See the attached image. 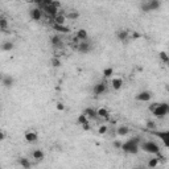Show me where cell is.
<instances>
[{"instance_id":"1","label":"cell","mask_w":169,"mask_h":169,"mask_svg":"<svg viewBox=\"0 0 169 169\" xmlns=\"http://www.w3.org/2000/svg\"><path fill=\"white\" fill-rule=\"evenodd\" d=\"M139 144H140V139H130L128 141L122 143V151L127 153H131V155H135L137 153V151L140 149L139 148Z\"/></svg>"},{"instance_id":"2","label":"cell","mask_w":169,"mask_h":169,"mask_svg":"<svg viewBox=\"0 0 169 169\" xmlns=\"http://www.w3.org/2000/svg\"><path fill=\"white\" fill-rule=\"evenodd\" d=\"M139 148L141 151L151 155H159L160 153V147L155 141H144L141 144H139Z\"/></svg>"},{"instance_id":"3","label":"cell","mask_w":169,"mask_h":169,"mask_svg":"<svg viewBox=\"0 0 169 169\" xmlns=\"http://www.w3.org/2000/svg\"><path fill=\"white\" fill-rule=\"evenodd\" d=\"M168 112H169V105L165 103V102H162V103H159L157 106H156V108L152 111V114L156 116V118H159V119H162V118H165L168 115Z\"/></svg>"},{"instance_id":"4","label":"cell","mask_w":169,"mask_h":169,"mask_svg":"<svg viewBox=\"0 0 169 169\" xmlns=\"http://www.w3.org/2000/svg\"><path fill=\"white\" fill-rule=\"evenodd\" d=\"M42 9L45 11V13L48 15V16H50L52 19L54 16H57L58 15V9L59 8H57L56 5H53V4H49V5H44V7H41Z\"/></svg>"},{"instance_id":"5","label":"cell","mask_w":169,"mask_h":169,"mask_svg":"<svg viewBox=\"0 0 169 169\" xmlns=\"http://www.w3.org/2000/svg\"><path fill=\"white\" fill-rule=\"evenodd\" d=\"M77 49L79 53H89L91 50V44L86 40V41H79V44L77 45Z\"/></svg>"},{"instance_id":"6","label":"cell","mask_w":169,"mask_h":169,"mask_svg":"<svg viewBox=\"0 0 169 169\" xmlns=\"http://www.w3.org/2000/svg\"><path fill=\"white\" fill-rule=\"evenodd\" d=\"M146 4H147L148 12L156 11V9H159V8L161 7V0H147Z\"/></svg>"},{"instance_id":"7","label":"cell","mask_w":169,"mask_h":169,"mask_svg":"<svg viewBox=\"0 0 169 169\" xmlns=\"http://www.w3.org/2000/svg\"><path fill=\"white\" fill-rule=\"evenodd\" d=\"M29 16H31L32 20L40 21L42 19V9L41 8H32L31 12H29Z\"/></svg>"},{"instance_id":"8","label":"cell","mask_w":169,"mask_h":169,"mask_svg":"<svg viewBox=\"0 0 169 169\" xmlns=\"http://www.w3.org/2000/svg\"><path fill=\"white\" fill-rule=\"evenodd\" d=\"M24 139H25L27 143H36L38 140V135H37V132H34V131H28L27 134L24 135Z\"/></svg>"},{"instance_id":"9","label":"cell","mask_w":169,"mask_h":169,"mask_svg":"<svg viewBox=\"0 0 169 169\" xmlns=\"http://www.w3.org/2000/svg\"><path fill=\"white\" fill-rule=\"evenodd\" d=\"M151 98H152V93L151 91H141V93H139L137 95H136V100H139V102H148V100H151Z\"/></svg>"},{"instance_id":"10","label":"cell","mask_w":169,"mask_h":169,"mask_svg":"<svg viewBox=\"0 0 169 169\" xmlns=\"http://www.w3.org/2000/svg\"><path fill=\"white\" fill-rule=\"evenodd\" d=\"M107 90V84L105 82H99L98 84L94 86V95H102L103 93H106Z\"/></svg>"},{"instance_id":"11","label":"cell","mask_w":169,"mask_h":169,"mask_svg":"<svg viewBox=\"0 0 169 169\" xmlns=\"http://www.w3.org/2000/svg\"><path fill=\"white\" fill-rule=\"evenodd\" d=\"M156 136H159L162 141H164V146L169 147V131H164V132H155Z\"/></svg>"},{"instance_id":"12","label":"cell","mask_w":169,"mask_h":169,"mask_svg":"<svg viewBox=\"0 0 169 169\" xmlns=\"http://www.w3.org/2000/svg\"><path fill=\"white\" fill-rule=\"evenodd\" d=\"M96 115L98 118H102V119H106V120H110V111L107 110L105 107H100L96 110Z\"/></svg>"},{"instance_id":"13","label":"cell","mask_w":169,"mask_h":169,"mask_svg":"<svg viewBox=\"0 0 169 169\" xmlns=\"http://www.w3.org/2000/svg\"><path fill=\"white\" fill-rule=\"evenodd\" d=\"M123 83H124L123 78L116 77V78H114V79L111 81V87H112L114 90H120V89L123 87Z\"/></svg>"},{"instance_id":"14","label":"cell","mask_w":169,"mask_h":169,"mask_svg":"<svg viewBox=\"0 0 169 169\" xmlns=\"http://www.w3.org/2000/svg\"><path fill=\"white\" fill-rule=\"evenodd\" d=\"M52 28L56 32H59V33H69L70 32V28L66 27L65 24H64V25H61V24H52Z\"/></svg>"},{"instance_id":"15","label":"cell","mask_w":169,"mask_h":169,"mask_svg":"<svg viewBox=\"0 0 169 169\" xmlns=\"http://www.w3.org/2000/svg\"><path fill=\"white\" fill-rule=\"evenodd\" d=\"M116 37L120 41H127L130 37V31H127V29H120V31L116 32Z\"/></svg>"},{"instance_id":"16","label":"cell","mask_w":169,"mask_h":169,"mask_svg":"<svg viewBox=\"0 0 169 169\" xmlns=\"http://www.w3.org/2000/svg\"><path fill=\"white\" fill-rule=\"evenodd\" d=\"M75 37L79 40V41H86V40L89 38L87 31H86V29H78V31H77V34H75Z\"/></svg>"},{"instance_id":"17","label":"cell","mask_w":169,"mask_h":169,"mask_svg":"<svg viewBox=\"0 0 169 169\" xmlns=\"http://www.w3.org/2000/svg\"><path fill=\"white\" fill-rule=\"evenodd\" d=\"M50 42H52V45L56 46V48L61 46V45H62V38H61V36H59V34L52 36V37H50Z\"/></svg>"},{"instance_id":"18","label":"cell","mask_w":169,"mask_h":169,"mask_svg":"<svg viewBox=\"0 0 169 169\" xmlns=\"http://www.w3.org/2000/svg\"><path fill=\"white\" fill-rule=\"evenodd\" d=\"M83 114L87 116V119H96L98 118V115H96V110H94V108H91V107H87Z\"/></svg>"},{"instance_id":"19","label":"cell","mask_w":169,"mask_h":169,"mask_svg":"<svg viewBox=\"0 0 169 169\" xmlns=\"http://www.w3.org/2000/svg\"><path fill=\"white\" fill-rule=\"evenodd\" d=\"M65 23H66V16L62 15V13H59V12H58L57 16L53 17V24H61V25H64Z\"/></svg>"},{"instance_id":"20","label":"cell","mask_w":169,"mask_h":169,"mask_svg":"<svg viewBox=\"0 0 169 169\" xmlns=\"http://www.w3.org/2000/svg\"><path fill=\"white\" fill-rule=\"evenodd\" d=\"M116 134L119 136H127V135L130 134V128L127 125H119L118 130H116Z\"/></svg>"},{"instance_id":"21","label":"cell","mask_w":169,"mask_h":169,"mask_svg":"<svg viewBox=\"0 0 169 169\" xmlns=\"http://www.w3.org/2000/svg\"><path fill=\"white\" fill-rule=\"evenodd\" d=\"M2 84L4 87H7V89L12 87V84H13V78L12 77H3L2 78Z\"/></svg>"},{"instance_id":"22","label":"cell","mask_w":169,"mask_h":169,"mask_svg":"<svg viewBox=\"0 0 169 169\" xmlns=\"http://www.w3.org/2000/svg\"><path fill=\"white\" fill-rule=\"evenodd\" d=\"M32 156H33V159H34V160L40 161V160H42V159L45 157V153L42 152L41 149H34L33 152H32Z\"/></svg>"},{"instance_id":"23","label":"cell","mask_w":169,"mask_h":169,"mask_svg":"<svg viewBox=\"0 0 169 169\" xmlns=\"http://www.w3.org/2000/svg\"><path fill=\"white\" fill-rule=\"evenodd\" d=\"M13 48H15V45L11 41H4L2 44V50H4V52H11Z\"/></svg>"},{"instance_id":"24","label":"cell","mask_w":169,"mask_h":169,"mask_svg":"<svg viewBox=\"0 0 169 169\" xmlns=\"http://www.w3.org/2000/svg\"><path fill=\"white\" fill-rule=\"evenodd\" d=\"M8 29V21L5 17H0V31H7Z\"/></svg>"},{"instance_id":"25","label":"cell","mask_w":169,"mask_h":169,"mask_svg":"<svg viewBox=\"0 0 169 169\" xmlns=\"http://www.w3.org/2000/svg\"><path fill=\"white\" fill-rule=\"evenodd\" d=\"M19 164L23 166V168H31V162H29V160L28 159H24V157H21V159H19Z\"/></svg>"},{"instance_id":"26","label":"cell","mask_w":169,"mask_h":169,"mask_svg":"<svg viewBox=\"0 0 169 169\" xmlns=\"http://www.w3.org/2000/svg\"><path fill=\"white\" fill-rule=\"evenodd\" d=\"M77 122H78V124H84V123H89V119H87V116L84 115V114H81L79 116H78V119H77Z\"/></svg>"},{"instance_id":"27","label":"cell","mask_w":169,"mask_h":169,"mask_svg":"<svg viewBox=\"0 0 169 169\" xmlns=\"http://www.w3.org/2000/svg\"><path fill=\"white\" fill-rule=\"evenodd\" d=\"M159 57H160V59L164 64H168L169 62V57H168V54H166V52H160L159 53Z\"/></svg>"},{"instance_id":"28","label":"cell","mask_w":169,"mask_h":169,"mask_svg":"<svg viewBox=\"0 0 169 169\" xmlns=\"http://www.w3.org/2000/svg\"><path fill=\"white\" fill-rule=\"evenodd\" d=\"M50 64H52L53 68H59V66H61V59H59L58 57H54V58H52Z\"/></svg>"},{"instance_id":"29","label":"cell","mask_w":169,"mask_h":169,"mask_svg":"<svg viewBox=\"0 0 169 169\" xmlns=\"http://www.w3.org/2000/svg\"><path fill=\"white\" fill-rule=\"evenodd\" d=\"M112 74H114V69H112V68H106V69L103 70V77H105V78H110Z\"/></svg>"},{"instance_id":"30","label":"cell","mask_w":169,"mask_h":169,"mask_svg":"<svg viewBox=\"0 0 169 169\" xmlns=\"http://www.w3.org/2000/svg\"><path fill=\"white\" fill-rule=\"evenodd\" d=\"M159 165V159H151L148 161V168H156Z\"/></svg>"},{"instance_id":"31","label":"cell","mask_w":169,"mask_h":169,"mask_svg":"<svg viewBox=\"0 0 169 169\" xmlns=\"http://www.w3.org/2000/svg\"><path fill=\"white\" fill-rule=\"evenodd\" d=\"M78 17H79V13H78L77 11L70 12L69 15H66V19H71V20H75V19H78Z\"/></svg>"},{"instance_id":"32","label":"cell","mask_w":169,"mask_h":169,"mask_svg":"<svg viewBox=\"0 0 169 169\" xmlns=\"http://www.w3.org/2000/svg\"><path fill=\"white\" fill-rule=\"evenodd\" d=\"M107 131H108V127H107L106 124H103V125H99V128H98L99 135H105V134H107Z\"/></svg>"},{"instance_id":"33","label":"cell","mask_w":169,"mask_h":169,"mask_svg":"<svg viewBox=\"0 0 169 169\" xmlns=\"http://www.w3.org/2000/svg\"><path fill=\"white\" fill-rule=\"evenodd\" d=\"M156 127H157V125H156V123L152 122V120H148V122H147V128L148 130H155Z\"/></svg>"},{"instance_id":"34","label":"cell","mask_w":169,"mask_h":169,"mask_svg":"<svg viewBox=\"0 0 169 169\" xmlns=\"http://www.w3.org/2000/svg\"><path fill=\"white\" fill-rule=\"evenodd\" d=\"M64 108H65L64 103H61V102H58V103H57V110H58V111H64Z\"/></svg>"},{"instance_id":"35","label":"cell","mask_w":169,"mask_h":169,"mask_svg":"<svg viewBox=\"0 0 169 169\" xmlns=\"http://www.w3.org/2000/svg\"><path fill=\"white\" fill-rule=\"evenodd\" d=\"M114 147L120 149V148H122V143H120V141H114Z\"/></svg>"},{"instance_id":"36","label":"cell","mask_w":169,"mask_h":169,"mask_svg":"<svg viewBox=\"0 0 169 169\" xmlns=\"http://www.w3.org/2000/svg\"><path fill=\"white\" fill-rule=\"evenodd\" d=\"M157 105H159V103H152V105H151V106H149V111L152 112V111L155 110V108H156V106H157Z\"/></svg>"},{"instance_id":"37","label":"cell","mask_w":169,"mask_h":169,"mask_svg":"<svg viewBox=\"0 0 169 169\" xmlns=\"http://www.w3.org/2000/svg\"><path fill=\"white\" fill-rule=\"evenodd\" d=\"M4 139H5V134H4V132H3L2 130H0V141H3Z\"/></svg>"},{"instance_id":"38","label":"cell","mask_w":169,"mask_h":169,"mask_svg":"<svg viewBox=\"0 0 169 169\" xmlns=\"http://www.w3.org/2000/svg\"><path fill=\"white\" fill-rule=\"evenodd\" d=\"M82 128H83V130H86V131H89V130H90V124H89V123L82 124Z\"/></svg>"},{"instance_id":"39","label":"cell","mask_w":169,"mask_h":169,"mask_svg":"<svg viewBox=\"0 0 169 169\" xmlns=\"http://www.w3.org/2000/svg\"><path fill=\"white\" fill-rule=\"evenodd\" d=\"M32 2H33V3H36V4H38V5H41L44 0H32Z\"/></svg>"},{"instance_id":"40","label":"cell","mask_w":169,"mask_h":169,"mask_svg":"<svg viewBox=\"0 0 169 169\" xmlns=\"http://www.w3.org/2000/svg\"><path fill=\"white\" fill-rule=\"evenodd\" d=\"M132 37H134V38H139V37H140V34L136 33V32H134V33H132Z\"/></svg>"},{"instance_id":"41","label":"cell","mask_w":169,"mask_h":169,"mask_svg":"<svg viewBox=\"0 0 169 169\" xmlns=\"http://www.w3.org/2000/svg\"><path fill=\"white\" fill-rule=\"evenodd\" d=\"M23 2H27L28 3V2H32V0H23Z\"/></svg>"},{"instance_id":"42","label":"cell","mask_w":169,"mask_h":169,"mask_svg":"<svg viewBox=\"0 0 169 169\" xmlns=\"http://www.w3.org/2000/svg\"><path fill=\"white\" fill-rule=\"evenodd\" d=\"M2 78H3V75H2V74H0V81H2Z\"/></svg>"}]
</instances>
